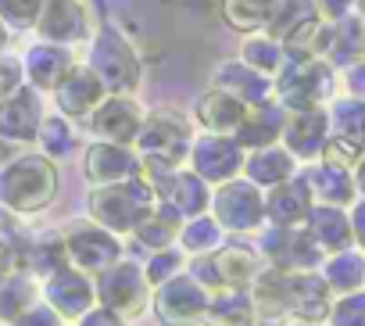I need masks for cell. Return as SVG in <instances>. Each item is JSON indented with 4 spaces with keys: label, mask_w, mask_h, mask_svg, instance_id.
I'll use <instances>...</instances> for the list:
<instances>
[{
    "label": "cell",
    "mask_w": 365,
    "mask_h": 326,
    "mask_svg": "<svg viewBox=\"0 0 365 326\" xmlns=\"http://www.w3.org/2000/svg\"><path fill=\"white\" fill-rule=\"evenodd\" d=\"M158 312H161L165 322H194L205 312V290L190 280H175V283L165 287Z\"/></svg>",
    "instance_id": "2e32d148"
},
{
    "label": "cell",
    "mask_w": 365,
    "mask_h": 326,
    "mask_svg": "<svg viewBox=\"0 0 365 326\" xmlns=\"http://www.w3.org/2000/svg\"><path fill=\"white\" fill-rule=\"evenodd\" d=\"M283 140H287V151L297 154V158L322 154V147L329 140V115L322 108L290 111L287 115V126H283Z\"/></svg>",
    "instance_id": "8992f818"
},
{
    "label": "cell",
    "mask_w": 365,
    "mask_h": 326,
    "mask_svg": "<svg viewBox=\"0 0 365 326\" xmlns=\"http://www.w3.org/2000/svg\"><path fill=\"white\" fill-rule=\"evenodd\" d=\"M297 326H315V322H297Z\"/></svg>",
    "instance_id": "f5cc1de1"
},
{
    "label": "cell",
    "mask_w": 365,
    "mask_h": 326,
    "mask_svg": "<svg viewBox=\"0 0 365 326\" xmlns=\"http://www.w3.org/2000/svg\"><path fill=\"white\" fill-rule=\"evenodd\" d=\"M251 315H255L251 301L230 294V297H219V301L212 305V312H208V326H251Z\"/></svg>",
    "instance_id": "836d02e7"
},
{
    "label": "cell",
    "mask_w": 365,
    "mask_h": 326,
    "mask_svg": "<svg viewBox=\"0 0 365 326\" xmlns=\"http://www.w3.org/2000/svg\"><path fill=\"white\" fill-rule=\"evenodd\" d=\"M90 72L104 83V90L111 93H129L140 83V61L133 54V47L115 33L104 29L93 44V58H90Z\"/></svg>",
    "instance_id": "3957f363"
},
{
    "label": "cell",
    "mask_w": 365,
    "mask_h": 326,
    "mask_svg": "<svg viewBox=\"0 0 365 326\" xmlns=\"http://www.w3.org/2000/svg\"><path fill=\"white\" fill-rule=\"evenodd\" d=\"M333 326H365V294H347L333 308Z\"/></svg>",
    "instance_id": "74e56055"
},
{
    "label": "cell",
    "mask_w": 365,
    "mask_h": 326,
    "mask_svg": "<svg viewBox=\"0 0 365 326\" xmlns=\"http://www.w3.org/2000/svg\"><path fill=\"white\" fill-rule=\"evenodd\" d=\"M361 51H365V22L361 19L347 15V19L329 26V47H326L329 65H347L351 68V65H358Z\"/></svg>",
    "instance_id": "e0dca14e"
},
{
    "label": "cell",
    "mask_w": 365,
    "mask_h": 326,
    "mask_svg": "<svg viewBox=\"0 0 365 326\" xmlns=\"http://www.w3.org/2000/svg\"><path fill=\"white\" fill-rule=\"evenodd\" d=\"M0 44H4V22H0Z\"/></svg>",
    "instance_id": "816d5d0a"
},
{
    "label": "cell",
    "mask_w": 365,
    "mask_h": 326,
    "mask_svg": "<svg viewBox=\"0 0 365 326\" xmlns=\"http://www.w3.org/2000/svg\"><path fill=\"white\" fill-rule=\"evenodd\" d=\"M351 233L358 237V244L365 248V201L354 208V215H351Z\"/></svg>",
    "instance_id": "f6af8a7d"
},
{
    "label": "cell",
    "mask_w": 365,
    "mask_h": 326,
    "mask_svg": "<svg viewBox=\"0 0 365 326\" xmlns=\"http://www.w3.org/2000/svg\"><path fill=\"white\" fill-rule=\"evenodd\" d=\"M11 269V248L4 244V240H0V276H4Z\"/></svg>",
    "instance_id": "681fc988"
},
{
    "label": "cell",
    "mask_w": 365,
    "mask_h": 326,
    "mask_svg": "<svg viewBox=\"0 0 365 326\" xmlns=\"http://www.w3.org/2000/svg\"><path fill=\"white\" fill-rule=\"evenodd\" d=\"M354 4H358V0H315L319 15H322V19H329V22H340V19H347Z\"/></svg>",
    "instance_id": "60d3db41"
},
{
    "label": "cell",
    "mask_w": 365,
    "mask_h": 326,
    "mask_svg": "<svg viewBox=\"0 0 365 326\" xmlns=\"http://www.w3.org/2000/svg\"><path fill=\"white\" fill-rule=\"evenodd\" d=\"M68 248H72L76 262L86 265V269H104L118 255V244L108 233H97V230H76L72 240H68Z\"/></svg>",
    "instance_id": "cb8c5ba5"
},
{
    "label": "cell",
    "mask_w": 365,
    "mask_h": 326,
    "mask_svg": "<svg viewBox=\"0 0 365 326\" xmlns=\"http://www.w3.org/2000/svg\"><path fill=\"white\" fill-rule=\"evenodd\" d=\"M40 140H43V151H47V154H58V158L72 154V147H76V140H72V129H68L61 118H51V122H43V126H40Z\"/></svg>",
    "instance_id": "e575fe53"
},
{
    "label": "cell",
    "mask_w": 365,
    "mask_h": 326,
    "mask_svg": "<svg viewBox=\"0 0 365 326\" xmlns=\"http://www.w3.org/2000/svg\"><path fill=\"white\" fill-rule=\"evenodd\" d=\"M140 240H143V244H150V248H165V244L172 240V223H168L165 215L147 219V223L140 226Z\"/></svg>",
    "instance_id": "ab89813d"
},
{
    "label": "cell",
    "mask_w": 365,
    "mask_h": 326,
    "mask_svg": "<svg viewBox=\"0 0 365 326\" xmlns=\"http://www.w3.org/2000/svg\"><path fill=\"white\" fill-rule=\"evenodd\" d=\"M347 93L365 104V61H358V65L347 68Z\"/></svg>",
    "instance_id": "7bdbcfd3"
},
{
    "label": "cell",
    "mask_w": 365,
    "mask_h": 326,
    "mask_svg": "<svg viewBox=\"0 0 365 326\" xmlns=\"http://www.w3.org/2000/svg\"><path fill=\"white\" fill-rule=\"evenodd\" d=\"M40 133V101L29 90H15L11 97L0 101V136L29 140Z\"/></svg>",
    "instance_id": "8fae6325"
},
{
    "label": "cell",
    "mask_w": 365,
    "mask_h": 326,
    "mask_svg": "<svg viewBox=\"0 0 365 326\" xmlns=\"http://www.w3.org/2000/svg\"><path fill=\"white\" fill-rule=\"evenodd\" d=\"M104 101V83L90 72V68H72L61 83H58V108L65 115H86L90 108H97Z\"/></svg>",
    "instance_id": "7c38bea8"
},
{
    "label": "cell",
    "mask_w": 365,
    "mask_h": 326,
    "mask_svg": "<svg viewBox=\"0 0 365 326\" xmlns=\"http://www.w3.org/2000/svg\"><path fill=\"white\" fill-rule=\"evenodd\" d=\"M361 161V151L340 136H329L326 147H322V165H333V169H354Z\"/></svg>",
    "instance_id": "d590c367"
},
{
    "label": "cell",
    "mask_w": 365,
    "mask_h": 326,
    "mask_svg": "<svg viewBox=\"0 0 365 326\" xmlns=\"http://www.w3.org/2000/svg\"><path fill=\"white\" fill-rule=\"evenodd\" d=\"M247 173H251V180H255L258 187H279V183H287L290 173H294V158H290L287 151H279V147H262V151L247 161Z\"/></svg>",
    "instance_id": "484cf974"
},
{
    "label": "cell",
    "mask_w": 365,
    "mask_h": 326,
    "mask_svg": "<svg viewBox=\"0 0 365 326\" xmlns=\"http://www.w3.org/2000/svg\"><path fill=\"white\" fill-rule=\"evenodd\" d=\"M215 240V226L212 223H194L190 230H187V244L190 248H208Z\"/></svg>",
    "instance_id": "ee69618b"
},
{
    "label": "cell",
    "mask_w": 365,
    "mask_h": 326,
    "mask_svg": "<svg viewBox=\"0 0 365 326\" xmlns=\"http://www.w3.org/2000/svg\"><path fill=\"white\" fill-rule=\"evenodd\" d=\"M283 126H287V108H279L272 101H262V104H255L244 115V122L237 129V143H244V147H269L276 136H283Z\"/></svg>",
    "instance_id": "4fadbf2b"
},
{
    "label": "cell",
    "mask_w": 365,
    "mask_h": 326,
    "mask_svg": "<svg viewBox=\"0 0 365 326\" xmlns=\"http://www.w3.org/2000/svg\"><path fill=\"white\" fill-rule=\"evenodd\" d=\"M333 93V68L322 58H290L279 72V97L283 108L290 111H308L319 108Z\"/></svg>",
    "instance_id": "7a4b0ae2"
},
{
    "label": "cell",
    "mask_w": 365,
    "mask_h": 326,
    "mask_svg": "<svg viewBox=\"0 0 365 326\" xmlns=\"http://www.w3.org/2000/svg\"><path fill=\"white\" fill-rule=\"evenodd\" d=\"M194 165L205 180H230L240 169V143H230L222 136H205L194 147Z\"/></svg>",
    "instance_id": "9a60e30c"
},
{
    "label": "cell",
    "mask_w": 365,
    "mask_h": 326,
    "mask_svg": "<svg viewBox=\"0 0 365 326\" xmlns=\"http://www.w3.org/2000/svg\"><path fill=\"white\" fill-rule=\"evenodd\" d=\"M26 68H29V79H33L36 86H54V90H58V83L72 72V58H68V51L58 47V44H40V47L29 51Z\"/></svg>",
    "instance_id": "ffe728a7"
},
{
    "label": "cell",
    "mask_w": 365,
    "mask_h": 326,
    "mask_svg": "<svg viewBox=\"0 0 365 326\" xmlns=\"http://www.w3.org/2000/svg\"><path fill=\"white\" fill-rule=\"evenodd\" d=\"M19 90V65L15 61H0V101H4V97H11Z\"/></svg>",
    "instance_id": "b9f144b4"
},
{
    "label": "cell",
    "mask_w": 365,
    "mask_h": 326,
    "mask_svg": "<svg viewBox=\"0 0 365 326\" xmlns=\"http://www.w3.org/2000/svg\"><path fill=\"white\" fill-rule=\"evenodd\" d=\"M215 83H219V90H226L230 97H237L244 104H262V101H269V90H272L269 79L247 65H222L215 72Z\"/></svg>",
    "instance_id": "ac0fdd59"
},
{
    "label": "cell",
    "mask_w": 365,
    "mask_h": 326,
    "mask_svg": "<svg viewBox=\"0 0 365 326\" xmlns=\"http://www.w3.org/2000/svg\"><path fill=\"white\" fill-rule=\"evenodd\" d=\"M40 33L51 44H72L86 33V11L76 0H47L40 11Z\"/></svg>",
    "instance_id": "30bf717a"
},
{
    "label": "cell",
    "mask_w": 365,
    "mask_h": 326,
    "mask_svg": "<svg viewBox=\"0 0 365 326\" xmlns=\"http://www.w3.org/2000/svg\"><path fill=\"white\" fill-rule=\"evenodd\" d=\"M83 326H122V322H118L111 312H93V315H90Z\"/></svg>",
    "instance_id": "c3c4849f"
},
{
    "label": "cell",
    "mask_w": 365,
    "mask_h": 326,
    "mask_svg": "<svg viewBox=\"0 0 365 326\" xmlns=\"http://www.w3.org/2000/svg\"><path fill=\"white\" fill-rule=\"evenodd\" d=\"M140 126H143L140 108L129 97H108L93 111V129L101 136H108L111 143H118V147L129 143V140H136L140 136Z\"/></svg>",
    "instance_id": "ba28073f"
},
{
    "label": "cell",
    "mask_w": 365,
    "mask_h": 326,
    "mask_svg": "<svg viewBox=\"0 0 365 326\" xmlns=\"http://www.w3.org/2000/svg\"><path fill=\"white\" fill-rule=\"evenodd\" d=\"M283 308H290L304 322H319L329 312V287L308 272H301V276L283 272Z\"/></svg>",
    "instance_id": "52a82bcc"
},
{
    "label": "cell",
    "mask_w": 365,
    "mask_h": 326,
    "mask_svg": "<svg viewBox=\"0 0 365 326\" xmlns=\"http://www.w3.org/2000/svg\"><path fill=\"white\" fill-rule=\"evenodd\" d=\"M312 212V190L304 180H287L272 190L269 198V215L279 223V226H290V223H301L308 219Z\"/></svg>",
    "instance_id": "44dd1931"
},
{
    "label": "cell",
    "mask_w": 365,
    "mask_h": 326,
    "mask_svg": "<svg viewBox=\"0 0 365 326\" xmlns=\"http://www.w3.org/2000/svg\"><path fill=\"white\" fill-rule=\"evenodd\" d=\"M93 212L101 223L115 226V230H129L136 226L140 219H147V205H150V187L143 180H125V183H115V187H104L93 194Z\"/></svg>",
    "instance_id": "277c9868"
},
{
    "label": "cell",
    "mask_w": 365,
    "mask_h": 326,
    "mask_svg": "<svg viewBox=\"0 0 365 326\" xmlns=\"http://www.w3.org/2000/svg\"><path fill=\"white\" fill-rule=\"evenodd\" d=\"M276 0H222V19L233 29H262L272 19Z\"/></svg>",
    "instance_id": "f1b7e54d"
},
{
    "label": "cell",
    "mask_w": 365,
    "mask_h": 326,
    "mask_svg": "<svg viewBox=\"0 0 365 326\" xmlns=\"http://www.w3.org/2000/svg\"><path fill=\"white\" fill-rule=\"evenodd\" d=\"M354 187L365 194V154H361V161H358V165H354Z\"/></svg>",
    "instance_id": "f907efd6"
},
{
    "label": "cell",
    "mask_w": 365,
    "mask_h": 326,
    "mask_svg": "<svg viewBox=\"0 0 365 326\" xmlns=\"http://www.w3.org/2000/svg\"><path fill=\"white\" fill-rule=\"evenodd\" d=\"M219 219L233 230H251L262 219V198L255 183H230L219 194Z\"/></svg>",
    "instance_id": "5bb4252c"
},
{
    "label": "cell",
    "mask_w": 365,
    "mask_h": 326,
    "mask_svg": "<svg viewBox=\"0 0 365 326\" xmlns=\"http://www.w3.org/2000/svg\"><path fill=\"white\" fill-rule=\"evenodd\" d=\"M136 143H140V151H143L150 161L172 165V161H179L182 154H187V147H190V129H187V122H182L179 115L158 111V115H150V118L140 126Z\"/></svg>",
    "instance_id": "5b68a950"
},
{
    "label": "cell",
    "mask_w": 365,
    "mask_h": 326,
    "mask_svg": "<svg viewBox=\"0 0 365 326\" xmlns=\"http://www.w3.org/2000/svg\"><path fill=\"white\" fill-rule=\"evenodd\" d=\"M329 122L336 126V136L354 143L361 154H365V104L347 97V101H336L333 111H329Z\"/></svg>",
    "instance_id": "f546056e"
},
{
    "label": "cell",
    "mask_w": 365,
    "mask_h": 326,
    "mask_svg": "<svg viewBox=\"0 0 365 326\" xmlns=\"http://www.w3.org/2000/svg\"><path fill=\"white\" fill-rule=\"evenodd\" d=\"M22 326H54V315L51 312H29V315H22Z\"/></svg>",
    "instance_id": "7dc6e473"
},
{
    "label": "cell",
    "mask_w": 365,
    "mask_h": 326,
    "mask_svg": "<svg viewBox=\"0 0 365 326\" xmlns=\"http://www.w3.org/2000/svg\"><path fill=\"white\" fill-rule=\"evenodd\" d=\"M165 198H168V208H175L179 215H194L205 208V183L197 176H165L161 183Z\"/></svg>",
    "instance_id": "83f0119b"
},
{
    "label": "cell",
    "mask_w": 365,
    "mask_h": 326,
    "mask_svg": "<svg viewBox=\"0 0 365 326\" xmlns=\"http://www.w3.org/2000/svg\"><path fill=\"white\" fill-rule=\"evenodd\" d=\"M54 190H58V173L47 158H19L0 173V201L22 212L43 208L54 198Z\"/></svg>",
    "instance_id": "6da1fadb"
},
{
    "label": "cell",
    "mask_w": 365,
    "mask_h": 326,
    "mask_svg": "<svg viewBox=\"0 0 365 326\" xmlns=\"http://www.w3.org/2000/svg\"><path fill=\"white\" fill-rule=\"evenodd\" d=\"M308 223H312V240L319 248H333V251H344L351 244V219L333 208V205H322V208H312L308 212Z\"/></svg>",
    "instance_id": "7402d4cb"
},
{
    "label": "cell",
    "mask_w": 365,
    "mask_h": 326,
    "mask_svg": "<svg viewBox=\"0 0 365 326\" xmlns=\"http://www.w3.org/2000/svg\"><path fill=\"white\" fill-rule=\"evenodd\" d=\"M365 280V262L361 255L354 251H340L329 265H326V287H336V290H347L354 294V287Z\"/></svg>",
    "instance_id": "1f68e13d"
},
{
    "label": "cell",
    "mask_w": 365,
    "mask_h": 326,
    "mask_svg": "<svg viewBox=\"0 0 365 326\" xmlns=\"http://www.w3.org/2000/svg\"><path fill=\"white\" fill-rule=\"evenodd\" d=\"M219 283H247L255 276V255L247 248H226L212 262Z\"/></svg>",
    "instance_id": "4dcf8cb0"
},
{
    "label": "cell",
    "mask_w": 365,
    "mask_h": 326,
    "mask_svg": "<svg viewBox=\"0 0 365 326\" xmlns=\"http://www.w3.org/2000/svg\"><path fill=\"white\" fill-rule=\"evenodd\" d=\"M283 58H287V51H283V44H276L272 36H265V40H247L244 44V61H247V68H255V72H279L283 68Z\"/></svg>",
    "instance_id": "d6a6232c"
},
{
    "label": "cell",
    "mask_w": 365,
    "mask_h": 326,
    "mask_svg": "<svg viewBox=\"0 0 365 326\" xmlns=\"http://www.w3.org/2000/svg\"><path fill=\"white\" fill-rule=\"evenodd\" d=\"M51 301H54V308H61L65 315H79V312H86V305H90V283H86L79 272L61 269V272L54 276V283H51Z\"/></svg>",
    "instance_id": "4316f807"
},
{
    "label": "cell",
    "mask_w": 365,
    "mask_h": 326,
    "mask_svg": "<svg viewBox=\"0 0 365 326\" xmlns=\"http://www.w3.org/2000/svg\"><path fill=\"white\" fill-rule=\"evenodd\" d=\"M168 269H175V255H161V258H154V265H150V276H154V280H161Z\"/></svg>",
    "instance_id": "bcb514c9"
},
{
    "label": "cell",
    "mask_w": 365,
    "mask_h": 326,
    "mask_svg": "<svg viewBox=\"0 0 365 326\" xmlns=\"http://www.w3.org/2000/svg\"><path fill=\"white\" fill-rule=\"evenodd\" d=\"M308 190H312V198H322L326 205H347L351 198H354V180H351V173L347 169H333V165H319L308 180Z\"/></svg>",
    "instance_id": "d4e9b609"
},
{
    "label": "cell",
    "mask_w": 365,
    "mask_h": 326,
    "mask_svg": "<svg viewBox=\"0 0 365 326\" xmlns=\"http://www.w3.org/2000/svg\"><path fill=\"white\" fill-rule=\"evenodd\" d=\"M136 169H140L136 158H133L125 147H118V143H97V147L86 151V176H90L93 183L115 187V183L133 180Z\"/></svg>",
    "instance_id": "9c48e42d"
},
{
    "label": "cell",
    "mask_w": 365,
    "mask_h": 326,
    "mask_svg": "<svg viewBox=\"0 0 365 326\" xmlns=\"http://www.w3.org/2000/svg\"><path fill=\"white\" fill-rule=\"evenodd\" d=\"M43 4L47 0H0V19H8L15 26H33L40 22Z\"/></svg>",
    "instance_id": "8d00e7d4"
},
{
    "label": "cell",
    "mask_w": 365,
    "mask_h": 326,
    "mask_svg": "<svg viewBox=\"0 0 365 326\" xmlns=\"http://www.w3.org/2000/svg\"><path fill=\"white\" fill-rule=\"evenodd\" d=\"M244 115H247L244 101L230 97L226 90H212V93H205V97L197 101V118H201L212 133H230V129H240Z\"/></svg>",
    "instance_id": "d6986e66"
},
{
    "label": "cell",
    "mask_w": 365,
    "mask_h": 326,
    "mask_svg": "<svg viewBox=\"0 0 365 326\" xmlns=\"http://www.w3.org/2000/svg\"><path fill=\"white\" fill-rule=\"evenodd\" d=\"M29 287L22 283V280H11V283H4V287H0V297H4V301H0V312H4V315H19L26 305H29Z\"/></svg>",
    "instance_id": "f35d334b"
},
{
    "label": "cell",
    "mask_w": 365,
    "mask_h": 326,
    "mask_svg": "<svg viewBox=\"0 0 365 326\" xmlns=\"http://www.w3.org/2000/svg\"><path fill=\"white\" fill-rule=\"evenodd\" d=\"M101 294H104L108 305H115V308H122V312L140 308V297H143V276H140V269H133V265L108 269Z\"/></svg>",
    "instance_id": "603a6c76"
}]
</instances>
